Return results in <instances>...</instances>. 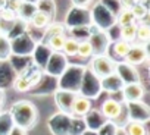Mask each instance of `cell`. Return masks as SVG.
<instances>
[{
	"label": "cell",
	"instance_id": "1",
	"mask_svg": "<svg viewBox=\"0 0 150 135\" xmlns=\"http://www.w3.org/2000/svg\"><path fill=\"white\" fill-rule=\"evenodd\" d=\"M12 116H13V120H15L16 126H19L22 129H27V128H31L35 123L37 109L33 103L22 100V101H18L12 107Z\"/></svg>",
	"mask_w": 150,
	"mask_h": 135
},
{
	"label": "cell",
	"instance_id": "2",
	"mask_svg": "<svg viewBox=\"0 0 150 135\" xmlns=\"http://www.w3.org/2000/svg\"><path fill=\"white\" fill-rule=\"evenodd\" d=\"M93 71H94L96 75L106 78V77L113 75V72H115V65H113V62H112L109 57L100 54V56H97V57L93 60Z\"/></svg>",
	"mask_w": 150,
	"mask_h": 135
},
{
	"label": "cell",
	"instance_id": "3",
	"mask_svg": "<svg viewBox=\"0 0 150 135\" xmlns=\"http://www.w3.org/2000/svg\"><path fill=\"white\" fill-rule=\"evenodd\" d=\"M149 57V53H147V49L144 44H131L128 53L125 54V62L129 63V65H141L143 62H146Z\"/></svg>",
	"mask_w": 150,
	"mask_h": 135
},
{
	"label": "cell",
	"instance_id": "4",
	"mask_svg": "<svg viewBox=\"0 0 150 135\" xmlns=\"http://www.w3.org/2000/svg\"><path fill=\"white\" fill-rule=\"evenodd\" d=\"M100 110H102V115L108 119H119L122 115L124 106H122V103H119L113 98H109L102 104Z\"/></svg>",
	"mask_w": 150,
	"mask_h": 135
},
{
	"label": "cell",
	"instance_id": "5",
	"mask_svg": "<svg viewBox=\"0 0 150 135\" xmlns=\"http://www.w3.org/2000/svg\"><path fill=\"white\" fill-rule=\"evenodd\" d=\"M124 100L127 103H132V101H138L143 98L144 96V88L140 82H128L124 88Z\"/></svg>",
	"mask_w": 150,
	"mask_h": 135
},
{
	"label": "cell",
	"instance_id": "6",
	"mask_svg": "<svg viewBox=\"0 0 150 135\" xmlns=\"http://www.w3.org/2000/svg\"><path fill=\"white\" fill-rule=\"evenodd\" d=\"M52 21V15L46 11H35L30 16V22L34 28H46Z\"/></svg>",
	"mask_w": 150,
	"mask_h": 135
},
{
	"label": "cell",
	"instance_id": "7",
	"mask_svg": "<svg viewBox=\"0 0 150 135\" xmlns=\"http://www.w3.org/2000/svg\"><path fill=\"white\" fill-rule=\"evenodd\" d=\"M72 112L78 116H86L90 112V101L86 97L77 96L72 101Z\"/></svg>",
	"mask_w": 150,
	"mask_h": 135
},
{
	"label": "cell",
	"instance_id": "8",
	"mask_svg": "<svg viewBox=\"0 0 150 135\" xmlns=\"http://www.w3.org/2000/svg\"><path fill=\"white\" fill-rule=\"evenodd\" d=\"M135 31H137L135 22L121 27V40L128 41V43H132V41L135 40Z\"/></svg>",
	"mask_w": 150,
	"mask_h": 135
},
{
	"label": "cell",
	"instance_id": "9",
	"mask_svg": "<svg viewBox=\"0 0 150 135\" xmlns=\"http://www.w3.org/2000/svg\"><path fill=\"white\" fill-rule=\"evenodd\" d=\"M77 54L87 59V57H91L94 54V49H93V44L90 40H84L81 43H78V50H77Z\"/></svg>",
	"mask_w": 150,
	"mask_h": 135
},
{
	"label": "cell",
	"instance_id": "10",
	"mask_svg": "<svg viewBox=\"0 0 150 135\" xmlns=\"http://www.w3.org/2000/svg\"><path fill=\"white\" fill-rule=\"evenodd\" d=\"M128 135H146V126L140 120H132L125 128Z\"/></svg>",
	"mask_w": 150,
	"mask_h": 135
},
{
	"label": "cell",
	"instance_id": "11",
	"mask_svg": "<svg viewBox=\"0 0 150 135\" xmlns=\"http://www.w3.org/2000/svg\"><path fill=\"white\" fill-rule=\"evenodd\" d=\"M129 11H131V13H132V16H134V19L137 21H141V19H144L146 16H147V6L144 5V3H132V6L129 8Z\"/></svg>",
	"mask_w": 150,
	"mask_h": 135
},
{
	"label": "cell",
	"instance_id": "12",
	"mask_svg": "<svg viewBox=\"0 0 150 135\" xmlns=\"http://www.w3.org/2000/svg\"><path fill=\"white\" fill-rule=\"evenodd\" d=\"M135 40H138L140 43L146 44L150 40V27L147 24H141L137 25V31H135Z\"/></svg>",
	"mask_w": 150,
	"mask_h": 135
},
{
	"label": "cell",
	"instance_id": "13",
	"mask_svg": "<svg viewBox=\"0 0 150 135\" xmlns=\"http://www.w3.org/2000/svg\"><path fill=\"white\" fill-rule=\"evenodd\" d=\"M65 35L63 34H57V35H50L47 40V46L53 50V51H60L65 43Z\"/></svg>",
	"mask_w": 150,
	"mask_h": 135
},
{
	"label": "cell",
	"instance_id": "14",
	"mask_svg": "<svg viewBox=\"0 0 150 135\" xmlns=\"http://www.w3.org/2000/svg\"><path fill=\"white\" fill-rule=\"evenodd\" d=\"M62 50L68 56H75V54H77V50H78V41L75 38H65Z\"/></svg>",
	"mask_w": 150,
	"mask_h": 135
},
{
	"label": "cell",
	"instance_id": "15",
	"mask_svg": "<svg viewBox=\"0 0 150 135\" xmlns=\"http://www.w3.org/2000/svg\"><path fill=\"white\" fill-rule=\"evenodd\" d=\"M129 47H131V43L124 41V40H119V41L115 43V46H113V51H115V54H116L118 57H125V54L128 53Z\"/></svg>",
	"mask_w": 150,
	"mask_h": 135
},
{
	"label": "cell",
	"instance_id": "16",
	"mask_svg": "<svg viewBox=\"0 0 150 135\" xmlns=\"http://www.w3.org/2000/svg\"><path fill=\"white\" fill-rule=\"evenodd\" d=\"M135 22V19H134V16H132V13H131V11L129 9H122L121 11V13L118 15V24L121 25V27H124V25H128V24H134Z\"/></svg>",
	"mask_w": 150,
	"mask_h": 135
},
{
	"label": "cell",
	"instance_id": "17",
	"mask_svg": "<svg viewBox=\"0 0 150 135\" xmlns=\"http://www.w3.org/2000/svg\"><path fill=\"white\" fill-rule=\"evenodd\" d=\"M46 28H47V32H46V34H47L49 37H50V35L63 34V25H62V24H59V22H53V24L50 22Z\"/></svg>",
	"mask_w": 150,
	"mask_h": 135
},
{
	"label": "cell",
	"instance_id": "18",
	"mask_svg": "<svg viewBox=\"0 0 150 135\" xmlns=\"http://www.w3.org/2000/svg\"><path fill=\"white\" fill-rule=\"evenodd\" d=\"M0 18L5 19V21H15V18H16V12L12 11L11 8H3L2 12H0Z\"/></svg>",
	"mask_w": 150,
	"mask_h": 135
},
{
	"label": "cell",
	"instance_id": "19",
	"mask_svg": "<svg viewBox=\"0 0 150 135\" xmlns=\"http://www.w3.org/2000/svg\"><path fill=\"white\" fill-rule=\"evenodd\" d=\"M31 87V82L28 81V78H19V79H16V82H15V88L18 90V91H25V90H28Z\"/></svg>",
	"mask_w": 150,
	"mask_h": 135
},
{
	"label": "cell",
	"instance_id": "20",
	"mask_svg": "<svg viewBox=\"0 0 150 135\" xmlns=\"http://www.w3.org/2000/svg\"><path fill=\"white\" fill-rule=\"evenodd\" d=\"M71 2H72V5H74L75 8H81V9H84V8H88V6L91 5L93 0H71Z\"/></svg>",
	"mask_w": 150,
	"mask_h": 135
}]
</instances>
